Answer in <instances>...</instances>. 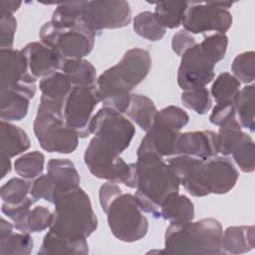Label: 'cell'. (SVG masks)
<instances>
[{"label": "cell", "instance_id": "cell-1", "mask_svg": "<svg viewBox=\"0 0 255 255\" xmlns=\"http://www.w3.org/2000/svg\"><path fill=\"white\" fill-rule=\"evenodd\" d=\"M137 185L133 194L142 212L160 217V204L170 194L178 192L179 183L169 165L143 137L136 150Z\"/></svg>", "mask_w": 255, "mask_h": 255}, {"label": "cell", "instance_id": "cell-2", "mask_svg": "<svg viewBox=\"0 0 255 255\" xmlns=\"http://www.w3.org/2000/svg\"><path fill=\"white\" fill-rule=\"evenodd\" d=\"M150 68L151 58L146 50L132 48L127 51L118 64L107 69L97 80L103 106L121 114L126 113L130 92L145 79Z\"/></svg>", "mask_w": 255, "mask_h": 255}, {"label": "cell", "instance_id": "cell-3", "mask_svg": "<svg viewBox=\"0 0 255 255\" xmlns=\"http://www.w3.org/2000/svg\"><path fill=\"white\" fill-rule=\"evenodd\" d=\"M53 204V233L71 240L87 239L98 227V218L89 195L79 186L59 192Z\"/></svg>", "mask_w": 255, "mask_h": 255}, {"label": "cell", "instance_id": "cell-4", "mask_svg": "<svg viewBox=\"0 0 255 255\" xmlns=\"http://www.w3.org/2000/svg\"><path fill=\"white\" fill-rule=\"evenodd\" d=\"M222 226L214 218L198 221L170 223L164 234V250L167 254H222L220 240Z\"/></svg>", "mask_w": 255, "mask_h": 255}, {"label": "cell", "instance_id": "cell-5", "mask_svg": "<svg viewBox=\"0 0 255 255\" xmlns=\"http://www.w3.org/2000/svg\"><path fill=\"white\" fill-rule=\"evenodd\" d=\"M84 160L90 172L97 178L122 182L136 188L137 175L135 163H127L115 149L94 136L89 142Z\"/></svg>", "mask_w": 255, "mask_h": 255}, {"label": "cell", "instance_id": "cell-6", "mask_svg": "<svg viewBox=\"0 0 255 255\" xmlns=\"http://www.w3.org/2000/svg\"><path fill=\"white\" fill-rule=\"evenodd\" d=\"M105 213L111 232L123 242L138 241L148 231V221L134 195L130 193L119 194L110 203Z\"/></svg>", "mask_w": 255, "mask_h": 255}, {"label": "cell", "instance_id": "cell-7", "mask_svg": "<svg viewBox=\"0 0 255 255\" xmlns=\"http://www.w3.org/2000/svg\"><path fill=\"white\" fill-rule=\"evenodd\" d=\"M33 128L39 144L46 151L68 154L78 147L79 136L68 127L63 114L44 105L38 107Z\"/></svg>", "mask_w": 255, "mask_h": 255}, {"label": "cell", "instance_id": "cell-8", "mask_svg": "<svg viewBox=\"0 0 255 255\" xmlns=\"http://www.w3.org/2000/svg\"><path fill=\"white\" fill-rule=\"evenodd\" d=\"M39 37L42 43L55 49L64 60L84 59L94 48L96 32L85 23L61 29L48 21L40 28Z\"/></svg>", "mask_w": 255, "mask_h": 255}, {"label": "cell", "instance_id": "cell-9", "mask_svg": "<svg viewBox=\"0 0 255 255\" xmlns=\"http://www.w3.org/2000/svg\"><path fill=\"white\" fill-rule=\"evenodd\" d=\"M101 102L97 85L74 86L64 105V120L79 137H87L92 133L91 123L93 112Z\"/></svg>", "mask_w": 255, "mask_h": 255}, {"label": "cell", "instance_id": "cell-10", "mask_svg": "<svg viewBox=\"0 0 255 255\" xmlns=\"http://www.w3.org/2000/svg\"><path fill=\"white\" fill-rule=\"evenodd\" d=\"M91 130L96 137L120 154L129 146L135 133V128L129 120L105 107L94 115Z\"/></svg>", "mask_w": 255, "mask_h": 255}, {"label": "cell", "instance_id": "cell-11", "mask_svg": "<svg viewBox=\"0 0 255 255\" xmlns=\"http://www.w3.org/2000/svg\"><path fill=\"white\" fill-rule=\"evenodd\" d=\"M181 25L190 34L211 31L225 34L232 26V15L226 9L213 6L211 2H189Z\"/></svg>", "mask_w": 255, "mask_h": 255}, {"label": "cell", "instance_id": "cell-12", "mask_svg": "<svg viewBox=\"0 0 255 255\" xmlns=\"http://www.w3.org/2000/svg\"><path fill=\"white\" fill-rule=\"evenodd\" d=\"M130 21L131 9L124 0L87 1L83 11V22L95 32L124 28Z\"/></svg>", "mask_w": 255, "mask_h": 255}, {"label": "cell", "instance_id": "cell-13", "mask_svg": "<svg viewBox=\"0 0 255 255\" xmlns=\"http://www.w3.org/2000/svg\"><path fill=\"white\" fill-rule=\"evenodd\" d=\"M215 65L196 43L182 56L177 71V84L183 91L203 88L214 79Z\"/></svg>", "mask_w": 255, "mask_h": 255}, {"label": "cell", "instance_id": "cell-14", "mask_svg": "<svg viewBox=\"0 0 255 255\" xmlns=\"http://www.w3.org/2000/svg\"><path fill=\"white\" fill-rule=\"evenodd\" d=\"M202 176L209 194H225L235 186L239 173L229 158L215 155L203 160Z\"/></svg>", "mask_w": 255, "mask_h": 255}, {"label": "cell", "instance_id": "cell-15", "mask_svg": "<svg viewBox=\"0 0 255 255\" xmlns=\"http://www.w3.org/2000/svg\"><path fill=\"white\" fill-rule=\"evenodd\" d=\"M203 160L189 155L177 154L167 161L179 185L181 184L194 197H203L209 194L202 176Z\"/></svg>", "mask_w": 255, "mask_h": 255}, {"label": "cell", "instance_id": "cell-16", "mask_svg": "<svg viewBox=\"0 0 255 255\" xmlns=\"http://www.w3.org/2000/svg\"><path fill=\"white\" fill-rule=\"evenodd\" d=\"M21 51L26 59L28 72L36 81L61 70L65 61L55 49L42 42L28 43Z\"/></svg>", "mask_w": 255, "mask_h": 255}, {"label": "cell", "instance_id": "cell-17", "mask_svg": "<svg viewBox=\"0 0 255 255\" xmlns=\"http://www.w3.org/2000/svg\"><path fill=\"white\" fill-rule=\"evenodd\" d=\"M36 94V86L31 83H20L1 91L0 117L5 122L23 120L29 109L30 100Z\"/></svg>", "mask_w": 255, "mask_h": 255}, {"label": "cell", "instance_id": "cell-18", "mask_svg": "<svg viewBox=\"0 0 255 255\" xmlns=\"http://www.w3.org/2000/svg\"><path fill=\"white\" fill-rule=\"evenodd\" d=\"M217 133L212 130H195L180 133L176 143V155L183 154L200 159L217 155Z\"/></svg>", "mask_w": 255, "mask_h": 255}, {"label": "cell", "instance_id": "cell-19", "mask_svg": "<svg viewBox=\"0 0 255 255\" xmlns=\"http://www.w3.org/2000/svg\"><path fill=\"white\" fill-rule=\"evenodd\" d=\"M0 61L1 91L20 83L35 84L37 82L30 76L26 59L21 50L0 49Z\"/></svg>", "mask_w": 255, "mask_h": 255}, {"label": "cell", "instance_id": "cell-20", "mask_svg": "<svg viewBox=\"0 0 255 255\" xmlns=\"http://www.w3.org/2000/svg\"><path fill=\"white\" fill-rule=\"evenodd\" d=\"M73 88L72 84L62 72H55L40 81V104L63 114L65 101ZM64 116V115H63Z\"/></svg>", "mask_w": 255, "mask_h": 255}, {"label": "cell", "instance_id": "cell-21", "mask_svg": "<svg viewBox=\"0 0 255 255\" xmlns=\"http://www.w3.org/2000/svg\"><path fill=\"white\" fill-rule=\"evenodd\" d=\"M255 245L254 226H229L221 235L222 254H243L251 251Z\"/></svg>", "mask_w": 255, "mask_h": 255}, {"label": "cell", "instance_id": "cell-22", "mask_svg": "<svg viewBox=\"0 0 255 255\" xmlns=\"http://www.w3.org/2000/svg\"><path fill=\"white\" fill-rule=\"evenodd\" d=\"M47 174L52 180L57 194L80 185V175L74 162L67 158H52L47 163ZM56 194V195H57Z\"/></svg>", "mask_w": 255, "mask_h": 255}, {"label": "cell", "instance_id": "cell-23", "mask_svg": "<svg viewBox=\"0 0 255 255\" xmlns=\"http://www.w3.org/2000/svg\"><path fill=\"white\" fill-rule=\"evenodd\" d=\"M30 147V138L20 127L9 122L0 123V151L1 155L14 157Z\"/></svg>", "mask_w": 255, "mask_h": 255}, {"label": "cell", "instance_id": "cell-24", "mask_svg": "<svg viewBox=\"0 0 255 255\" xmlns=\"http://www.w3.org/2000/svg\"><path fill=\"white\" fill-rule=\"evenodd\" d=\"M160 217L170 223L191 221L194 218V205L187 196L172 193L161 202Z\"/></svg>", "mask_w": 255, "mask_h": 255}, {"label": "cell", "instance_id": "cell-25", "mask_svg": "<svg viewBox=\"0 0 255 255\" xmlns=\"http://www.w3.org/2000/svg\"><path fill=\"white\" fill-rule=\"evenodd\" d=\"M89 253V245L87 239L71 240L61 237L52 231L45 235L42 245L38 251L39 255L52 254H71L86 255Z\"/></svg>", "mask_w": 255, "mask_h": 255}, {"label": "cell", "instance_id": "cell-26", "mask_svg": "<svg viewBox=\"0 0 255 255\" xmlns=\"http://www.w3.org/2000/svg\"><path fill=\"white\" fill-rule=\"evenodd\" d=\"M156 113V107L148 97L140 94L130 95L129 105L126 114L142 130L147 132L151 128Z\"/></svg>", "mask_w": 255, "mask_h": 255}, {"label": "cell", "instance_id": "cell-27", "mask_svg": "<svg viewBox=\"0 0 255 255\" xmlns=\"http://www.w3.org/2000/svg\"><path fill=\"white\" fill-rule=\"evenodd\" d=\"M72 86H93L97 83V71L91 62L85 59L65 60L61 68Z\"/></svg>", "mask_w": 255, "mask_h": 255}, {"label": "cell", "instance_id": "cell-28", "mask_svg": "<svg viewBox=\"0 0 255 255\" xmlns=\"http://www.w3.org/2000/svg\"><path fill=\"white\" fill-rule=\"evenodd\" d=\"M180 132L166 127L153 124L144 137L154 150L163 156L176 155V143Z\"/></svg>", "mask_w": 255, "mask_h": 255}, {"label": "cell", "instance_id": "cell-29", "mask_svg": "<svg viewBox=\"0 0 255 255\" xmlns=\"http://www.w3.org/2000/svg\"><path fill=\"white\" fill-rule=\"evenodd\" d=\"M87 1H72L57 4L50 20L54 26L69 29L83 22V11Z\"/></svg>", "mask_w": 255, "mask_h": 255}, {"label": "cell", "instance_id": "cell-30", "mask_svg": "<svg viewBox=\"0 0 255 255\" xmlns=\"http://www.w3.org/2000/svg\"><path fill=\"white\" fill-rule=\"evenodd\" d=\"M254 88V85H246L244 88L240 89L234 100L235 114L237 115L238 123L251 132L255 130Z\"/></svg>", "mask_w": 255, "mask_h": 255}, {"label": "cell", "instance_id": "cell-31", "mask_svg": "<svg viewBox=\"0 0 255 255\" xmlns=\"http://www.w3.org/2000/svg\"><path fill=\"white\" fill-rule=\"evenodd\" d=\"M188 5L189 2L187 1L157 2L155 3L154 14L165 29L178 28Z\"/></svg>", "mask_w": 255, "mask_h": 255}, {"label": "cell", "instance_id": "cell-32", "mask_svg": "<svg viewBox=\"0 0 255 255\" xmlns=\"http://www.w3.org/2000/svg\"><path fill=\"white\" fill-rule=\"evenodd\" d=\"M132 22L135 34L148 41H159L165 35L166 29L160 24L154 12L142 11L133 18Z\"/></svg>", "mask_w": 255, "mask_h": 255}, {"label": "cell", "instance_id": "cell-33", "mask_svg": "<svg viewBox=\"0 0 255 255\" xmlns=\"http://www.w3.org/2000/svg\"><path fill=\"white\" fill-rule=\"evenodd\" d=\"M53 220V212L45 206H35L31 208L26 217L14 227L23 233L41 232L50 228Z\"/></svg>", "mask_w": 255, "mask_h": 255}, {"label": "cell", "instance_id": "cell-34", "mask_svg": "<svg viewBox=\"0 0 255 255\" xmlns=\"http://www.w3.org/2000/svg\"><path fill=\"white\" fill-rule=\"evenodd\" d=\"M240 91V82L231 74L223 72L217 76L211 86V96L218 103H234Z\"/></svg>", "mask_w": 255, "mask_h": 255}, {"label": "cell", "instance_id": "cell-35", "mask_svg": "<svg viewBox=\"0 0 255 255\" xmlns=\"http://www.w3.org/2000/svg\"><path fill=\"white\" fill-rule=\"evenodd\" d=\"M44 163L45 155L38 150H34L19 156L14 162V169L22 178L35 179L42 175Z\"/></svg>", "mask_w": 255, "mask_h": 255}, {"label": "cell", "instance_id": "cell-36", "mask_svg": "<svg viewBox=\"0 0 255 255\" xmlns=\"http://www.w3.org/2000/svg\"><path fill=\"white\" fill-rule=\"evenodd\" d=\"M31 182L25 178L12 177L1 186L0 195L3 202L9 205H19L31 198Z\"/></svg>", "mask_w": 255, "mask_h": 255}, {"label": "cell", "instance_id": "cell-37", "mask_svg": "<svg viewBox=\"0 0 255 255\" xmlns=\"http://www.w3.org/2000/svg\"><path fill=\"white\" fill-rule=\"evenodd\" d=\"M34 241L30 233H14L0 236L1 255H29L32 252Z\"/></svg>", "mask_w": 255, "mask_h": 255}, {"label": "cell", "instance_id": "cell-38", "mask_svg": "<svg viewBox=\"0 0 255 255\" xmlns=\"http://www.w3.org/2000/svg\"><path fill=\"white\" fill-rule=\"evenodd\" d=\"M243 133L244 132L241 129V126L236 118L220 126L217 132L219 152L223 155L231 154L236 144L241 139Z\"/></svg>", "mask_w": 255, "mask_h": 255}, {"label": "cell", "instance_id": "cell-39", "mask_svg": "<svg viewBox=\"0 0 255 255\" xmlns=\"http://www.w3.org/2000/svg\"><path fill=\"white\" fill-rule=\"evenodd\" d=\"M231 154L241 171L251 173L255 170L254 141L249 134L245 132L242 134L241 139L236 144Z\"/></svg>", "mask_w": 255, "mask_h": 255}, {"label": "cell", "instance_id": "cell-40", "mask_svg": "<svg viewBox=\"0 0 255 255\" xmlns=\"http://www.w3.org/2000/svg\"><path fill=\"white\" fill-rule=\"evenodd\" d=\"M180 100L185 108L198 115L206 114L212 107V100L209 91L205 87L183 91Z\"/></svg>", "mask_w": 255, "mask_h": 255}, {"label": "cell", "instance_id": "cell-41", "mask_svg": "<svg viewBox=\"0 0 255 255\" xmlns=\"http://www.w3.org/2000/svg\"><path fill=\"white\" fill-rule=\"evenodd\" d=\"M188 121L189 116L184 110L176 106H168L157 111L153 124L179 131L187 125Z\"/></svg>", "mask_w": 255, "mask_h": 255}, {"label": "cell", "instance_id": "cell-42", "mask_svg": "<svg viewBox=\"0 0 255 255\" xmlns=\"http://www.w3.org/2000/svg\"><path fill=\"white\" fill-rule=\"evenodd\" d=\"M231 71L239 82L244 84L253 83L255 74V53L253 51H247L238 54L231 64Z\"/></svg>", "mask_w": 255, "mask_h": 255}, {"label": "cell", "instance_id": "cell-43", "mask_svg": "<svg viewBox=\"0 0 255 255\" xmlns=\"http://www.w3.org/2000/svg\"><path fill=\"white\" fill-rule=\"evenodd\" d=\"M199 45L205 56L216 65V63L225 57L228 47V38L225 34L213 33L204 37Z\"/></svg>", "mask_w": 255, "mask_h": 255}, {"label": "cell", "instance_id": "cell-44", "mask_svg": "<svg viewBox=\"0 0 255 255\" xmlns=\"http://www.w3.org/2000/svg\"><path fill=\"white\" fill-rule=\"evenodd\" d=\"M30 194L35 201L44 199L50 203H53L57 194V190L52 180L46 173L40 175L39 177L35 178L33 182H31Z\"/></svg>", "mask_w": 255, "mask_h": 255}, {"label": "cell", "instance_id": "cell-45", "mask_svg": "<svg viewBox=\"0 0 255 255\" xmlns=\"http://www.w3.org/2000/svg\"><path fill=\"white\" fill-rule=\"evenodd\" d=\"M17 21L13 14H0V48L12 49Z\"/></svg>", "mask_w": 255, "mask_h": 255}, {"label": "cell", "instance_id": "cell-46", "mask_svg": "<svg viewBox=\"0 0 255 255\" xmlns=\"http://www.w3.org/2000/svg\"><path fill=\"white\" fill-rule=\"evenodd\" d=\"M234 118H236L234 103H218L212 109L209 122L220 127Z\"/></svg>", "mask_w": 255, "mask_h": 255}, {"label": "cell", "instance_id": "cell-47", "mask_svg": "<svg viewBox=\"0 0 255 255\" xmlns=\"http://www.w3.org/2000/svg\"><path fill=\"white\" fill-rule=\"evenodd\" d=\"M196 45L194 37L184 29L176 32L171 39L172 51L177 56H182L188 49Z\"/></svg>", "mask_w": 255, "mask_h": 255}, {"label": "cell", "instance_id": "cell-48", "mask_svg": "<svg viewBox=\"0 0 255 255\" xmlns=\"http://www.w3.org/2000/svg\"><path fill=\"white\" fill-rule=\"evenodd\" d=\"M122 193V189L119 185L116 184V182L109 181L104 183L99 191V199H100V204L105 212L110 203L119 195Z\"/></svg>", "mask_w": 255, "mask_h": 255}, {"label": "cell", "instance_id": "cell-49", "mask_svg": "<svg viewBox=\"0 0 255 255\" xmlns=\"http://www.w3.org/2000/svg\"><path fill=\"white\" fill-rule=\"evenodd\" d=\"M21 1L2 0L0 2V14H14L21 6Z\"/></svg>", "mask_w": 255, "mask_h": 255}, {"label": "cell", "instance_id": "cell-50", "mask_svg": "<svg viewBox=\"0 0 255 255\" xmlns=\"http://www.w3.org/2000/svg\"><path fill=\"white\" fill-rule=\"evenodd\" d=\"M11 171V160L6 155H1V177H5Z\"/></svg>", "mask_w": 255, "mask_h": 255}, {"label": "cell", "instance_id": "cell-51", "mask_svg": "<svg viewBox=\"0 0 255 255\" xmlns=\"http://www.w3.org/2000/svg\"><path fill=\"white\" fill-rule=\"evenodd\" d=\"M13 227H14V225H12L6 219L2 218L1 223H0V236H4V235H7V234L13 232Z\"/></svg>", "mask_w": 255, "mask_h": 255}]
</instances>
